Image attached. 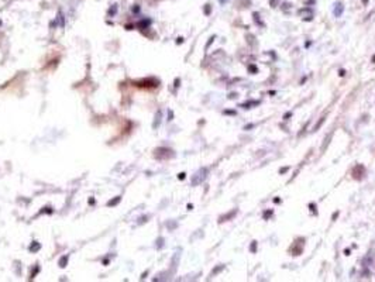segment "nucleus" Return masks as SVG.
Segmentation results:
<instances>
[{
    "label": "nucleus",
    "instance_id": "nucleus-1",
    "mask_svg": "<svg viewBox=\"0 0 375 282\" xmlns=\"http://www.w3.org/2000/svg\"><path fill=\"white\" fill-rule=\"evenodd\" d=\"M338 7H337V10H336V16H340V11H343V6L341 4H337Z\"/></svg>",
    "mask_w": 375,
    "mask_h": 282
}]
</instances>
